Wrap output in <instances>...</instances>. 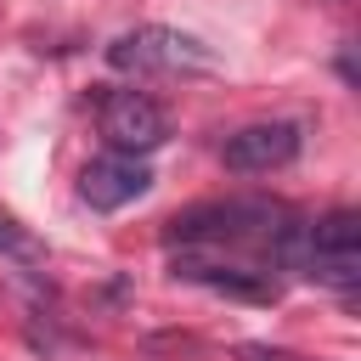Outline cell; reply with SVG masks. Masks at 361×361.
<instances>
[{
	"mask_svg": "<svg viewBox=\"0 0 361 361\" xmlns=\"http://www.w3.org/2000/svg\"><path fill=\"white\" fill-rule=\"evenodd\" d=\"M299 265H305V276H316V282H327L338 293H350L361 282V254H305Z\"/></svg>",
	"mask_w": 361,
	"mask_h": 361,
	"instance_id": "52a82bcc",
	"label": "cell"
},
{
	"mask_svg": "<svg viewBox=\"0 0 361 361\" xmlns=\"http://www.w3.org/2000/svg\"><path fill=\"white\" fill-rule=\"evenodd\" d=\"M107 62L118 73H209L214 68V51L192 34H175V28H130L107 45Z\"/></svg>",
	"mask_w": 361,
	"mask_h": 361,
	"instance_id": "6da1fadb",
	"label": "cell"
},
{
	"mask_svg": "<svg viewBox=\"0 0 361 361\" xmlns=\"http://www.w3.org/2000/svg\"><path fill=\"white\" fill-rule=\"evenodd\" d=\"M152 186V169L135 158V152H102L79 169V197L96 209V214H113L124 203H135L141 192Z\"/></svg>",
	"mask_w": 361,
	"mask_h": 361,
	"instance_id": "3957f363",
	"label": "cell"
},
{
	"mask_svg": "<svg viewBox=\"0 0 361 361\" xmlns=\"http://www.w3.org/2000/svg\"><path fill=\"white\" fill-rule=\"evenodd\" d=\"M305 254H361V214L355 209H333V214L310 220L305 226Z\"/></svg>",
	"mask_w": 361,
	"mask_h": 361,
	"instance_id": "8992f818",
	"label": "cell"
},
{
	"mask_svg": "<svg viewBox=\"0 0 361 361\" xmlns=\"http://www.w3.org/2000/svg\"><path fill=\"white\" fill-rule=\"evenodd\" d=\"M220 158H226V169H237V175H271V169H282V164L299 158V130H293L288 118L243 124L237 135H226Z\"/></svg>",
	"mask_w": 361,
	"mask_h": 361,
	"instance_id": "277c9868",
	"label": "cell"
},
{
	"mask_svg": "<svg viewBox=\"0 0 361 361\" xmlns=\"http://www.w3.org/2000/svg\"><path fill=\"white\" fill-rule=\"evenodd\" d=\"M0 254L17 259V265H45V243L28 226H17L11 214H0Z\"/></svg>",
	"mask_w": 361,
	"mask_h": 361,
	"instance_id": "ba28073f",
	"label": "cell"
},
{
	"mask_svg": "<svg viewBox=\"0 0 361 361\" xmlns=\"http://www.w3.org/2000/svg\"><path fill=\"white\" fill-rule=\"evenodd\" d=\"M175 276H186L197 288H214L226 299H254V305H271L276 299V276L265 265H237V259H214V254H180L175 259Z\"/></svg>",
	"mask_w": 361,
	"mask_h": 361,
	"instance_id": "5b68a950",
	"label": "cell"
},
{
	"mask_svg": "<svg viewBox=\"0 0 361 361\" xmlns=\"http://www.w3.org/2000/svg\"><path fill=\"white\" fill-rule=\"evenodd\" d=\"M333 6H344V0H333Z\"/></svg>",
	"mask_w": 361,
	"mask_h": 361,
	"instance_id": "30bf717a",
	"label": "cell"
},
{
	"mask_svg": "<svg viewBox=\"0 0 361 361\" xmlns=\"http://www.w3.org/2000/svg\"><path fill=\"white\" fill-rule=\"evenodd\" d=\"M243 361H293L288 350H265V344H243Z\"/></svg>",
	"mask_w": 361,
	"mask_h": 361,
	"instance_id": "9c48e42d",
	"label": "cell"
},
{
	"mask_svg": "<svg viewBox=\"0 0 361 361\" xmlns=\"http://www.w3.org/2000/svg\"><path fill=\"white\" fill-rule=\"evenodd\" d=\"M96 118H102L107 147L113 152H135V158L152 152V147H164V135H169L164 107L152 96H141V90H107L102 107H96Z\"/></svg>",
	"mask_w": 361,
	"mask_h": 361,
	"instance_id": "7a4b0ae2",
	"label": "cell"
}]
</instances>
